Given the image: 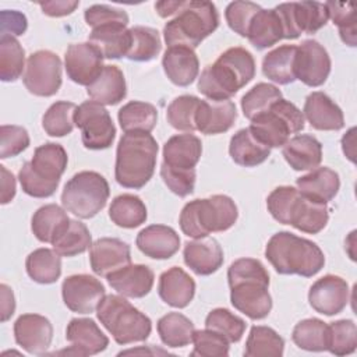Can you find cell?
<instances>
[{
    "mask_svg": "<svg viewBox=\"0 0 357 357\" xmlns=\"http://www.w3.org/2000/svg\"><path fill=\"white\" fill-rule=\"evenodd\" d=\"M279 99H282V92L278 86L259 82L241 98V110L248 120H252L258 114L266 112Z\"/></svg>",
    "mask_w": 357,
    "mask_h": 357,
    "instance_id": "obj_47",
    "label": "cell"
},
{
    "mask_svg": "<svg viewBox=\"0 0 357 357\" xmlns=\"http://www.w3.org/2000/svg\"><path fill=\"white\" fill-rule=\"evenodd\" d=\"M357 326L351 319H339L328 325L326 350L335 356H346L356 351Z\"/></svg>",
    "mask_w": 357,
    "mask_h": 357,
    "instance_id": "obj_50",
    "label": "cell"
},
{
    "mask_svg": "<svg viewBox=\"0 0 357 357\" xmlns=\"http://www.w3.org/2000/svg\"><path fill=\"white\" fill-rule=\"evenodd\" d=\"M96 315L119 344L144 342L152 331L151 319L127 301L124 296H105L96 308Z\"/></svg>",
    "mask_w": 357,
    "mask_h": 357,
    "instance_id": "obj_7",
    "label": "cell"
},
{
    "mask_svg": "<svg viewBox=\"0 0 357 357\" xmlns=\"http://www.w3.org/2000/svg\"><path fill=\"white\" fill-rule=\"evenodd\" d=\"M61 255L50 248L33 250L25 261L28 276L40 284L54 283L61 275Z\"/></svg>",
    "mask_w": 357,
    "mask_h": 357,
    "instance_id": "obj_37",
    "label": "cell"
},
{
    "mask_svg": "<svg viewBox=\"0 0 357 357\" xmlns=\"http://www.w3.org/2000/svg\"><path fill=\"white\" fill-rule=\"evenodd\" d=\"M255 75L254 56L244 47H230L198 78V91L211 100H227Z\"/></svg>",
    "mask_w": 357,
    "mask_h": 357,
    "instance_id": "obj_1",
    "label": "cell"
},
{
    "mask_svg": "<svg viewBox=\"0 0 357 357\" xmlns=\"http://www.w3.org/2000/svg\"><path fill=\"white\" fill-rule=\"evenodd\" d=\"M296 185L303 195L321 204H326L337 195L340 178L335 170L324 166L315 167L308 174L298 177Z\"/></svg>",
    "mask_w": 357,
    "mask_h": 357,
    "instance_id": "obj_32",
    "label": "cell"
},
{
    "mask_svg": "<svg viewBox=\"0 0 357 357\" xmlns=\"http://www.w3.org/2000/svg\"><path fill=\"white\" fill-rule=\"evenodd\" d=\"M61 60L50 50L32 53L25 66L22 81L25 88L36 96H53L61 86Z\"/></svg>",
    "mask_w": 357,
    "mask_h": 357,
    "instance_id": "obj_11",
    "label": "cell"
},
{
    "mask_svg": "<svg viewBox=\"0 0 357 357\" xmlns=\"http://www.w3.org/2000/svg\"><path fill=\"white\" fill-rule=\"evenodd\" d=\"M68 156L66 149L56 142L38 146L29 162L18 172V180L25 194L33 198L52 197L66 172Z\"/></svg>",
    "mask_w": 357,
    "mask_h": 357,
    "instance_id": "obj_4",
    "label": "cell"
},
{
    "mask_svg": "<svg viewBox=\"0 0 357 357\" xmlns=\"http://www.w3.org/2000/svg\"><path fill=\"white\" fill-rule=\"evenodd\" d=\"M282 153L293 170H314L322 160V144L310 134L294 135L283 146Z\"/></svg>",
    "mask_w": 357,
    "mask_h": 357,
    "instance_id": "obj_30",
    "label": "cell"
},
{
    "mask_svg": "<svg viewBox=\"0 0 357 357\" xmlns=\"http://www.w3.org/2000/svg\"><path fill=\"white\" fill-rule=\"evenodd\" d=\"M234 201L223 194L187 202L178 218L181 231L191 238L206 237L211 233L229 230L237 220Z\"/></svg>",
    "mask_w": 357,
    "mask_h": 357,
    "instance_id": "obj_5",
    "label": "cell"
},
{
    "mask_svg": "<svg viewBox=\"0 0 357 357\" xmlns=\"http://www.w3.org/2000/svg\"><path fill=\"white\" fill-rule=\"evenodd\" d=\"M219 26L216 6L211 1H184L176 17L166 22L163 38L170 46H187L195 49L205 38Z\"/></svg>",
    "mask_w": 357,
    "mask_h": 357,
    "instance_id": "obj_6",
    "label": "cell"
},
{
    "mask_svg": "<svg viewBox=\"0 0 357 357\" xmlns=\"http://www.w3.org/2000/svg\"><path fill=\"white\" fill-rule=\"evenodd\" d=\"M229 153L234 163L244 167H254L264 163L269 155L271 148L259 141L250 127L238 130L229 144Z\"/></svg>",
    "mask_w": 357,
    "mask_h": 357,
    "instance_id": "obj_33",
    "label": "cell"
},
{
    "mask_svg": "<svg viewBox=\"0 0 357 357\" xmlns=\"http://www.w3.org/2000/svg\"><path fill=\"white\" fill-rule=\"evenodd\" d=\"M265 257L280 275L311 278L325 265V255L314 241L290 231L275 233L265 247Z\"/></svg>",
    "mask_w": 357,
    "mask_h": 357,
    "instance_id": "obj_3",
    "label": "cell"
},
{
    "mask_svg": "<svg viewBox=\"0 0 357 357\" xmlns=\"http://www.w3.org/2000/svg\"><path fill=\"white\" fill-rule=\"evenodd\" d=\"M132 43L128 54V60L134 61H149L153 60L162 49V42L159 32L151 26L137 25L130 28Z\"/></svg>",
    "mask_w": 357,
    "mask_h": 357,
    "instance_id": "obj_46",
    "label": "cell"
},
{
    "mask_svg": "<svg viewBox=\"0 0 357 357\" xmlns=\"http://www.w3.org/2000/svg\"><path fill=\"white\" fill-rule=\"evenodd\" d=\"M303 116L319 131H337L344 126L342 109L324 92H311L304 102Z\"/></svg>",
    "mask_w": 357,
    "mask_h": 357,
    "instance_id": "obj_23",
    "label": "cell"
},
{
    "mask_svg": "<svg viewBox=\"0 0 357 357\" xmlns=\"http://www.w3.org/2000/svg\"><path fill=\"white\" fill-rule=\"evenodd\" d=\"M184 0H165L155 3V10L162 18H167L176 15L178 10L183 7Z\"/></svg>",
    "mask_w": 357,
    "mask_h": 357,
    "instance_id": "obj_62",
    "label": "cell"
},
{
    "mask_svg": "<svg viewBox=\"0 0 357 357\" xmlns=\"http://www.w3.org/2000/svg\"><path fill=\"white\" fill-rule=\"evenodd\" d=\"M67 77L78 85H91L103 70L102 53L89 42L73 43L64 54Z\"/></svg>",
    "mask_w": 357,
    "mask_h": 357,
    "instance_id": "obj_15",
    "label": "cell"
},
{
    "mask_svg": "<svg viewBox=\"0 0 357 357\" xmlns=\"http://www.w3.org/2000/svg\"><path fill=\"white\" fill-rule=\"evenodd\" d=\"M199 100L201 99L194 95H181L174 98L167 106L166 112V119L169 124L180 131H195V113Z\"/></svg>",
    "mask_w": 357,
    "mask_h": 357,
    "instance_id": "obj_49",
    "label": "cell"
},
{
    "mask_svg": "<svg viewBox=\"0 0 357 357\" xmlns=\"http://www.w3.org/2000/svg\"><path fill=\"white\" fill-rule=\"evenodd\" d=\"M110 195L107 180L98 172L74 174L61 192L63 208L79 219H91L106 205Z\"/></svg>",
    "mask_w": 357,
    "mask_h": 357,
    "instance_id": "obj_8",
    "label": "cell"
},
{
    "mask_svg": "<svg viewBox=\"0 0 357 357\" xmlns=\"http://www.w3.org/2000/svg\"><path fill=\"white\" fill-rule=\"evenodd\" d=\"M247 38L250 43L259 50L268 49L284 39L283 25L276 10L261 8L251 20Z\"/></svg>",
    "mask_w": 357,
    "mask_h": 357,
    "instance_id": "obj_35",
    "label": "cell"
},
{
    "mask_svg": "<svg viewBox=\"0 0 357 357\" xmlns=\"http://www.w3.org/2000/svg\"><path fill=\"white\" fill-rule=\"evenodd\" d=\"M75 126L81 130V139L86 149L109 148L116 137V127L109 112L100 103L86 100L77 106Z\"/></svg>",
    "mask_w": 357,
    "mask_h": 357,
    "instance_id": "obj_10",
    "label": "cell"
},
{
    "mask_svg": "<svg viewBox=\"0 0 357 357\" xmlns=\"http://www.w3.org/2000/svg\"><path fill=\"white\" fill-rule=\"evenodd\" d=\"M349 284L337 275H325L312 283L308 291L310 305L322 315H336L349 303Z\"/></svg>",
    "mask_w": 357,
    "mask_h": 357,
    "instance_id": "obj_16",
    "label": "cell"
},
{
    "mask_svg": "<svg viewBox=\"0 0 357 357\" xmlns=\"http://www.w3.org/2000/svg\"><path fill=\"white\" fill-rule=\"evenodd\" d=\"M106 279L119 294L130 298L145 297L152 290L155 282L152 269L141 264H130L110 273Z\"/></svg>",
    "mask_w": 357,
    "mask_h": 357,
    "instance_id": "obj_25",
    "label": "cell"
},
{
    "mask_svg": "<svg viewBox=\"0 0 357 357\" xmlns=\"http://www.w3.org/2000/svg\"><path fill=\"white\" fill-rule=\"evenodd\" d=\"M0 172H1V204L6 205L11 202L13 198L15 197V190H17L15 177L3 165L0 166Z\"/></svg>",
    "mask_w": 357,
    "mask_h": 357,
    "instance_id": "obj_61",
    "label": "cell"
},
{
    "mask_svg": "<svg viewBox=\"0 0 357 357\" xmlns=\"http://www.w3.org/2000/svg\"><path fill=\"white\" fill-rule=\"evenodd\" d=\"M1 35L20 36L26 31L28 21L26 17L17 10H3L0 13Z\"/></svg>",
    "mask_w": 357,
    "mask_h": 357,
    "instance_id": "obj_58",
    "label": "cell"
},
{
    "mask_svg": "<svg viewBox=\"0 0 357 357\" xmlns=\"http://www.w3.org/2000/svg\"><path fill=\"white\" fill-rule=\"evenodd\" d=\"M63 301L68 310L78 314L93 312L106 296L102 282L91 275L79 273L64 279L61 284Z\"/></svg>",
    "mask_w": 357,
    "mask_h": 357,
    "instance_id": "obj_14",
    "label": "cell"
},
{
    "mask_svg": "<svg viewBox=\"0 0 357 357\" xmlns=\"http://www.w3.org/2000/svg\"><path fill=\"white\" fill-rule=\"evenodd\" d=\"M160 177L163 183L167 185V188L178 197H187L194 192L195 178H197L195 169H190V170L174 169L162 162Z\"/></svg>",
    "mask_w": 357,
    "mask_h": 357,
    "instance_id": "obj_55",
    "label": "cell"
},
{
    "mask_svg": "<svg viewBox=\"0 0 357 357\" xmlns=\"http://www.w3.org/2000/svg\"><path fill=\"white\" fill-rule=\"evenodd\" d=\"M29 146V134L21 126L4 124L0 128V158H14Z\"/></svg>",
    "mask_w": 357,
    "mask_h": 357,
    "instance_id": "obj_56",
    "label": "cell"
},
{
    "mask_svg": "<svg viewBox=\"0 0 357 357\" xmlns=\"http://www.w3.org/2000/svg\"><path fill=\"white\" fill-rule=\"evenodd\" d=\"M250 121L252 134L269 148L283 146L291 134H297L304 128L303 112L283 98Z\"/></svg>",
    "mask_w": 357,
    "mask_h": 357,
    "instance_id": "obj_9",
    "label": "cell"
},
{
    "mask_svg": "<svg viewBox=\"0 0 357 357\" xmlns=\"http://www.w3.org/2000/svg\"><path fill=\"white\" fill-rule=\"evenodd\" d=\"M135 244L149 258L169 259L178 251L180 237L170 226L151 225L137 234Z\"/></svg>",
    "mask_w": 357,
    "mask_h": 357,
    "instance_id": "obj_24",
    "label": "cell"
},
{
    "mask_svg": "<svg viewBox=\"0 0 357 357\" xmlns=\"http://www.w3.org/2000/svg\"><path fill=\"white\" fill-rule=\"evenodd\" d=\"M158 151V142L149 132H124L116 149V181L126 188H142L153 176Z\"/></svg>",
    "mask_w": 357,
    "mask_h": 357,
    "instance_id": "obj_2",
    "label": "cell"
},
{
    "mask_svg": "<svg viewBox=\"0 0 357 357\" xmlns=\"http://www.w3.org/2000/svg\"><path fill=\"white\" fill-rule=\"evenodd\" d=\"M77 106L73 102H54L42 117V127L50 137H64L71 134L75 127L74 116Z\"/></svg>",
    "mask_w": 357,
    "mask_h": 357,
    "instance_id": "obj_44",
    "label": "cell"
},
{
    "mask_svg": "<svg viewBox=\"0 0 357 357\" xmlns=\"http://www.w3.org/2000/svg\"><path fill=\"white\" fill-rule=\"evenodd\" d=\"M14 339L31 354H43L53 339L52 322L39 314H22L14 322Z\"/></svg>",
    "mask_w": 357,
    "mask_h": 357,
    "instance_id": "obj_19",
    "label": "cell"
},
{
    "mask_svg": "<svg viewBox=\"0 0 357 357\" xmlns=\"http://www.w3.org/2000/svg\"><path fill=\"white\" fill-rule=\"evenodd\" d=\"M156 329L160 340L167 347H184L192 343L194 324L180 312H169L163 315L158 324Z\"/></svg>",
    "mask_w": 357,
    "mask_h": 357,
    "instance_id": "obj_40",
    "label": "cell"
},
{
    "mask_svg": "<svg viewBox=\"0 0 357 357\" xmlns=\"http://www.w3.org/2000/svg\"><path fill=\"white\" fill-rule=\"evenodd\" d=\"M85 22L93 29L109 24H128V15L124 10L107 4H93L84 13Z\"/></svg>",
    "mask_w": 357,
    "mask_h": 357,
    "instance_id": "obj_57",
    "label": "cell"
},
{
    "mask_svg": "<svg viewBox=\"0 0 357 357\" xmlns=\"http://www.w3.org/2000/svg\"><path fill=\"white\" fill-rule=\"evenodd\" d=\"M185 265L199 276L215 273L223 264V250L212 237L194 238L187 241L183 250Z\"/></svg>",
    "mask_w": 357,
    "mask_h": 357,
    "instance_id": "obj_22",
    "label": "cell"
},
{
    "mask_svg": "<svg viewBox=\"0 0 357 357\" xmlns=\"http://www.w3.org/2000/svg\"><path fill=\"white\" fill-rule=\"evenodd\" d=\"M245 321L227 308H215L205 318V328L225 336L230 343H237L245 331Z\"/></svg>",
    "mask_w": 357,
    "mask_h": 357,
    "instance_id": "obj_52",
    "label": "cell"
},
{
    "mask_svg": "<svg viewBox=\"0 0 357 357\" xmlns=\"http://www.w3.org/2000/svg\"><path fill=\"white\" fill-rule=\"evenodd\" d=\"M291 339L303 350L324 351L328 346V324L318 318L303 319L293 328Z\"/></svg>",
    "mask_w": 357,
    "mask_h": 357,
    "instance_id": "obj_42",
    "label": "cell"
},
{
    "mask_svg": "<svg viewBox=\"0 0 357 357\" xmlns=\"http://www.w3.org/2000/svg\"><path fill=\"white\" fill-rule=\"evenodd\" d=\"M88 42L102 53L103 59H120L128 54L132 36L127 25L109 24L93 28L88 36Z\"/></svg>",
    "mask_w": 357,
    "mask_h": 357,
    "instance_id": "obj_28",
    "label": "cell"
},
{
    "mask_svg": "<svg viewBox=\"0 0 357 357\" xmlns=\"http://www.w3.org/2000/svg\"><path fill=\"white\" fill-rule=\"evenodd\" d=\"M0 298H1V304H0L1 322H6L13 317L15 311V300H14V293L11 287H8L4 283L0 284Z\"/></svg>",
    "mask_w": 357,
    "mask_h": 357,
    "instance_id": "obj_60",
    "label": "cell"
},
{
    "mask_svg": "<svg viewBox=\"0 0 357 357\" xmlns=\"http://www.w3.org/2000/svg\"><path fill=\"white\" fill-rule=\"evenodd\" d=\"M78 6H79V1L77 0H56V1L53 0V1L39 3L42 13L49 17L70 15Z\"/></svg>",
    "mask_w": 357,
    "mask_h": 357,
    "instance_id": "obj_59",
    "label": "cell"
},
{
    "mask_svg": "<svg viewBox=\"0 0 357 357\" xmlns=\"http://www.w3.org/2000/svg\"><path fill=\"white\" fill-rule=\"evenodd\" d=\"M89 262L92 271L102 278L131 264L130 245L114 237H102L92 243L89 248Z\"/></svg>",
    "mask_w": 357,
    "mask_h": 357,
    "instance_id": "obj_18",
    "label": "cell"
},
{
    "mask_svg": "<svg viewBox=\"0 0 357 357\" xmlns=\"http://www.w3.org/2000/svg\"><path fill=\"white\" fill-rule=\"evenodd\" d=\"M325 7L328 10L329 18L339 29V35L343 43L354 47L357 45L356 6L350 3L326 1Z\"/></svg>",
    "mask_w": 357,
    "mask_h": 357,
    "instance_id": "obj_51",
    "label": "cell"
},
{
    "mask_svg": "<svg viewBox=\"0 0 357 357\" xmlns=\"http://www.w3.org/2000/svg\"><path fill=\"white\" fill-rule=\"evenodd\" d=\"M328 220L329 211L326 204L314 201L298 191L289 206L284 225L308 234H317L325 229Z\"/></svg>",
    "mask_w": 357,
    "mask_h": 357,
    "instance_id": "obj_20",
    "label": "cell"
},
{
    "mask_svg": "<svg viewBox=\"0 0 357 357\" xmlns=\"http://www.w3.org/2000/svg\"><path fill=\"white\" fill-rule=\"evenodd\" d=\"M162 66L166 77L177 86H188L199 73V60L194 49L187 46H170L166 49Z\"/></svg>",
    "mask_w": 357,
    "mask_h": 357,
    "instance_id": "obj_26",
    "label": "cell"
},
{
    "mask_svg": "<svg viewBox=\"0 0 357 357\" xmlns=\"http://www.w3.org/2000/svg\"><path fill=\"white\" fill-rule=\"evenodd\" d=\"M194 350L191 356L199 357H226L229 356V344L230 342L222 336L220 333L212 329H201L194 331L192 335Z\"/></svg>",
    "mask_w": 357,
    "mask_h": 357,
    "instance_id": "obj_53",
    "label": "cell"
},
{
    "mask_svg": "<svg viewBox=\"0 0 357 357\" xmlns=\"http://www.w3.org/2000/svg\"><path fill=\"white\" fill-rule=\"evenodd\" d=\"M91 100L102 106L120 103L127 95V85L123 71L117 66H105L99 77L86 86Z\"/></svg>",
    "mask_w": 357,
    "mask_h": 357,
    "instance_id": "obj_31",
    "label": "cell"
},
{
    "mask_svg": "<svg viewBox=\"0 0 357 357\" xmlns=\"http://www.w3.org/2000/svg\"><path fill=\"white\" fill-rule=\"evenodd\" d=\"M112 222L124 229H134L145 223L148 218L146 206L142 199L134 194H121L116 197L109 208Z\"/></svg>",
    "mask_w": 357,
    "mask_h": 357,
    "instance_id": "obj_38",
    "label": "cell"
},
{
    "mask_svg": "<svg viewBox=\"0 0 357 357\" xmlns=\"http://www.w3.org/2000/svg\"><path fill=\"white\" fill-rule=\"evenodd\" d=\"M66 339L71 346L60 354L93 356L103 351L109 344L107 336L91 318H73L67 325Z\"/></svg>",
    "mask_w": 357,
    "mask_h": 357,
    "instance_id": "obj_17",
    "label": "cell"
},
{
    "mask_svg": "<svg viewBox=\"0 0 357 357\" xmlns=\"http://www.w3.org/2000/svg\"><path fill=\"white\" fill-rule=\"evenodd\" d=\"M25 68V50L15 36L0 38V78L4 82L18 79Z\"/></svg>",
    "mask_w": 357,
    "mask_h": 357,
    "instance_id": "obj_43",
    "label": "cell"
},
{
    "mask_svg": "<svg viewBox=\"0 0 357 357\" xmlns=\"http://www.w3.org/2000/svg\"><path fill=\"white\" fill-rule=\"evenodd\" d=\"M117 117L124 132H151L158 121V110L148 102L131 100L119 110Z\"/></svg>",
    "mask_w": 357,
    "mask_h": 357,
    "instance_id": "obj_39",
    "label": "cell"
},
{
    "mask_svg": "<svg viewBox=\"0 0 357 357\" xmlns=\"http://www.w3.org/2000/svg\"><path fill=\"white\" fill-rule=\"evenodd\" d=\"M158 293L162 301L173 308L187 307L195 294L194 279L181 268L172 266L159 278Z\"/></svg>",
    "mask_w": 357,
    "mask_h": 357,
    "instance_id": "obj_27",
    "label": "cell"
},
{
    "mask_svg": "<svg viewBox=\"0 0 357 357\" xmlns=\"http://www.w3.org/2000/svg\"><path fill=\"white\" fill-rule=\"evenodd\" d=\"M202 142L191 134H177L170 137L163 145V163L174 169H195L201 159Z\"/></svg>",
    "mask_w": 357,
    "mask_h": 357,
    "instance_id": "obj_29",
    "label": "cell"
},
{
    "mask_svg": "<svg viewBox=\"0 0 357 357\" xmlns=\"http://www.w3.org/2000/svg\"><path fill=\"white\" fill-rule=\"evenodd\" d=\"M52 245L53 250L61 257H75L91 248L92 237L88 227L82 222L71 219L68 227Z\"/></svg>",
    "mask_w": 357,
    "mask_h": 357,
    "instance_id": "obj_45",
    "label": "cell"
},
{
    "mask_svg": "<svg viewBox=\"0 0 357 357\" xmlns=\"http://www.w3.org/2000/svg\"><path fill=\"white\" fill-rule=\"evenodd\" d=\"M236 119V105L230 99H201L195 113V127L201 134L216 135L229 131L233 127Z\"/></svg>",
    "mask_w": 357,
    "mask_h": 357,
    "instance_id": "obj_21",
    "label": "cell"
},
{
    "mask_svg": "<svg viewBox=\"0 0 357 357\" xmlns=\"http://www.w3.org/2000/svg\"><path fill=\"white\" fill-rule=\"evenodd\" d=\"M283 350L284 340L275 329L264 325L251 326L244 349L247 357H279Z\"/></svg>",
    "mask_w": 357,
    "mask_h": 357,
    "instance_id": "obj_41",
    "label": "cell"
},
{
    "mask_svg": "<svg viewBox=\"0 0 357 357\" xmlns=\"http://www.w3.org/2000/svg\"><path fill=\"white\" fill-rule=\"evenodd\" d=\"M259 10L261 7L252 1H231L225 10V18L231 31L243 38H247L251 20Z\"/></svg>",
    "mask_w": 357,
    "mask_h": 357,
    "instance_id": "obj_54",
    "label": "cell"
},
{
    "mask_svg": "<svg viewBox=\"0 0 357 357\" xmlns=\"http://www.w3.org/2000/svg\"><path fill=\"white\" fill-rule=\"evenodd\" d=\"M354 138L351 139V142H349V137H347V132L343 135L342 138V148H343V152L344 155L351 160L354 162Z\"/></svg>",
    "mask_w": 357,
    "mask_h": 357,
    "instance_id": "obj_63",
    "label": "cell"
},
{
    "mask_svg": "<svg viewBox=\"0 0 357 357\" xmlns=\"http://www.w3.org/2000/svg\"><path fill=\"white\" fill-rule=\"evenodd\" d=\"M231 305L250 319H264L272 310L269 278H250L229 283Z\"/></svg>",
    "mask_w": 357,
    "mask_h": 357,
    "instance_id": "obj_12",
    "label": "cell"
},
{
    "mask_svg": "<svg viewBox=\"0 0 357 357\" xmlns=\"http://www.w3.org/2000/svg\"><path fill=\"white\" fill-rule=\"evenodd\" d=\"M331 66V57L318 40L305 39L297 46L294 74L307 86H321L329 77Z\"/></svg>",
    "mask_w": 357,
    "mask_h": 357,
    "instance_id": "obj_13",
    "label": "cell"
},
{
    "mask_svg": "<svg viewBox=\"0 0 357 357\" xmlns=\"http://www.w3.org/2000/svg\"><path fill=\"white\" fill-rule=\"evenodd\" d=\"M293 17L300 33H315L329 20L325 3L319 1H293Z\"/></svg>",
    "mask_w": 357,
    "mask_h": 357,
    "instance_id": "obj_48",
    "label": "cell"
},
{
    "mask_svg": "<svg viewBox=\"0 0 357 357\" xmlns=\"http://www.w3.org/2000/svg\"><path fill=\"white\" fill-rule=\"evenodd\" d=\"M70 220L64 208L56 204H47L33 213L31 229L39 241L53 244L68 227Z\"/></svg>",
    "mask_w": 357,
    "mask_h": 357,
    "instance_id": "obj_34",
    "label": "cell"
},
{
    "mask_svg": "<svg viewBox=\"0 0 357 357\" xmlns=\"http://www.w3.org/2000/svg\"><path fill=\"white\" fill-rule=\"evenodd\" d=\"M296 45H282L264 56L262 73L264 75L279 84L287 85L296 81L294 60H296Z\"/></svg>",
    "mask_w": 357,
    "mask_h": 357,
    "instance_id": "obj_36",
    "label": "cell"
}]
</instances>
